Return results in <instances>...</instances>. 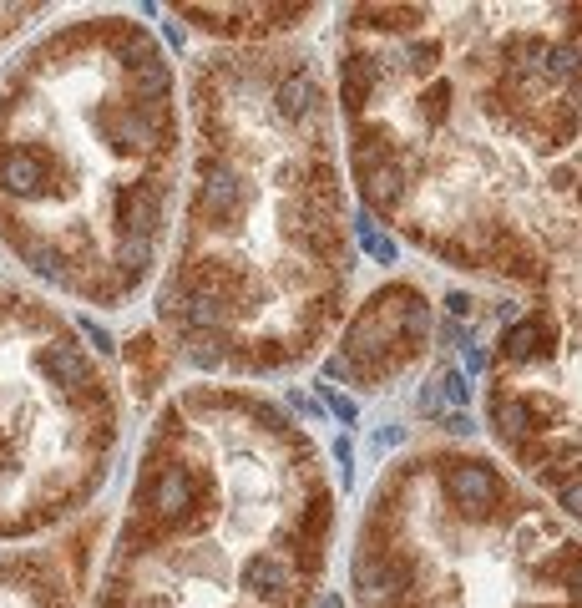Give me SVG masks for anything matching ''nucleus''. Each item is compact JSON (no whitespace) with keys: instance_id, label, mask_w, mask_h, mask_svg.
Segmentation results:
<instances>
[{"instance_id":"obj_2","label":"nucleus","mask_w":582,"mask_h":608,"mask_svg":"<svg viewBox=\"0 0 582 608\" xmlns=\"http://www.w3.org/2000/svg\"><path fill=\"white\" fill-rule=\"evenodd\" d=\"M188 183L157 340L213 380L294 375L350 315V173L324 61L299 41L188 61Z\"/></svg>"},{"instance_id":"obj_6","label":"nucleus","mask_w":582,"mask_h":608,"mask_svg":"<svg viewBox=\"0 0 582 608\" xmlns=\"http://www.w3.org/2000/svg\"><path fill=\"white\" fill-rule=\"evenodd\" d=\"M122 391L76 320L0 279V543L81 517L117 472Z\"/></svg>"},{"instance_id":"obj_1","label":"nucleus","mask_w":582,"mask_h":608,"mask_svg":"<svg viewBox=\"0 0 582 608\" xmlns=\"http://www.w3.org/2000/svg\"><path fill=\"white\" fill-rule=\"evenodd\" d=\"M335 112L360 208L451 274L537 289L582 234V6H355Z\"/></svg>"},{"instance_id":"obj_8","label":"nucleus","mask_w":582,"mask_h":608,"mask_svg":"<svg viewBox=\"0 0 582 608\" xmlns=\"http://www.w3.org/2000/svg\"><path fill=\"white\" fill-rule=\"evenodd\" d=\"M431 335V294L415 279H385L345 315L335 350H329V375L360 396H380L426 360Z\"/></svg>"},{"instance_id":"obj_7","label":"nucleus","mask_w":582,"mask_h":608,"mask_svg":"<svg viewBox=\"0 0 582 608\" xmlns=\"http://www.w3.org/2000/svg\"><path fill=\"white\" fill-rule=\"evenodd\" d=\"M481 421L496 456L582 527V234L496 330Z\"/></svg>"},{"instance_id":"obj_3","label":"nucleus","mask_w":582,"mask_h":608,"mask_svg":"<svg viewBox=\"0 0 582 608\" xmlns=\"http://www.w3.org/2000/svg\"><path fill=\"white\" fill-rule=\"evenodd\" d=\"M183 163V87L147 21L87 11L0 66V249L46 294L127 310L168 259Z\"/></svg>"},{"instance_id":"obj_5","label":"nucleus","mask_w":582,"mask_h":608,"mask_svg":"<svg viewBox=\"0 0 582 608\" xmlns=\"http://www.w3.org/2000/svg\"><path fill=\"white\" fill-rule=\"evenodd\" d=\"M355 608H582V527L502 456L415 441L390 456L350 538Z\"/></svg>"},{"instance_id":"obj_11","label":"nucleus","mask_w":582,"mask_h":608,"mask_svg":"<svg viewBox=\"0 0 582 608\" xmlns=\"http://www.w3.org/2000/svg\"><path fill=\"white\" fill-rule=\"evenodd\" d=\"M46 16V6H0V46L6 41H16L31 21H41Z\"/></svg>"},{"instance_id":"obj_9","label":"nucleus","mask_w":582,"mask_h":608,"mask_svg":"<svg viewBox=\"0 0 582 608\" xmlns=\"http://www.w3.org/2000/svg\"><path fill=\"white\" fill-rule=\"evenodd\" d=\"M178 16L213 36V46H269V41H294V31H304L314 16H324L319 6H178Z\"/></svg>"},{"instance_id":"obj_4","label":"nucleus","mask_w":582,"mask_h":608,"mask_svg":"<svg viewBox=\"0 0 582 608\" xmlns=\"http://www.w3.org/2000/svg\"><path fill=\"white\" fill-rule=\"evenodd\" d=\"M335 527L309 426L254 386L193 380L142 431L97 608H314Z\"/></svg>"},{"instance_id":"obj_10","label":"nucleus","mask_w":582,"mask_h":608,"mask_svg":"<svg viewBox=\"0 0 582 608\" xmlns=\"http://www.w3.org/2000/svg\"><path fill=\"white\" fill-rule=\"evenodd\" d=\"M0 608H76L66 553H0Z\"/></svg>"}]
</instances>
